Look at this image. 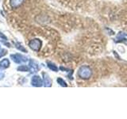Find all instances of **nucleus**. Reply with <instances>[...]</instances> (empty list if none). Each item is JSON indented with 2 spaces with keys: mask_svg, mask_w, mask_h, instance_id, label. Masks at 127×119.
Wrapping results in <instances>:
<instances>
[{
  "mask_svg": "<svg viewBox=\"0 0 127 119\" xmlns=\"http://www.w3.org/2000/svg\"><path fill=\"white\" fill-rule=\"evenodd\" d=\"M10 58L13 60V61L14 63H18V64H21V63H26L28 61V58L26 57L19 53L10 55Z\"/></svg>",
  "mask_w": 127,
  "mask_h": 119,
  "instance_id": "3",
  "label": "nucleus"
},
{
  "mask_svg": "<svg viewBox=\"0 0 127 119\" xmlns=\"http://www.w3.org/2000/svg\"><path fill=\"white\" fill-rule=\"evenodd\" d=\"M4 77H5V74L3 72H0V80H2Z\"/></svg>",
  "mask_w": 127,
  "mask_h": 119,
  "instance_id": "15",
  "label": "nucleus"
},
{
  "mask_svg": "<svg viewBox=\"0 0 127 119\" xmlns=\"http://www.w3.org/2000/svg\"><path fill=\"white\" fill-rule=\"evenodd\" d=\"M0 38H2V39H4V40H6H6H7V37H6V36L5 35H4L2 33V32H0Z\"/></svg>",
  "mask_w": 127,
  "mask_h": 119,
  "instance_id": "14",
  "label": "nucleus"
},
{
  "mask_svg": "<svg viewBox=\"0 0 127 119\" xmlns=\"http://www.w3.org/2000/svg\"><path fill=\"white\" fill-rule=\"evenodd\" d=\"M10 67V61L8 59H3L0 61V70H5Z\"/></svg>",
  "mask_w": 127,
  "mask_h": 119,
  "instance_id": "7",
  "label": "nucleus"
},
{
  "mask_svg": "<svg viewBox=\"0 0 127 119\" xmlns=\"http://www.w3.org/2000/svg\"><path fill=\"white\" fill-rule=\"evenodd\" d=\"M78 75L83 79H88L92 75V70L88 66H81L78 70Z\"/></svg>",
  "mask_w": 127,
  "mask_h": 119,
  "instance_id": "1",
  "label": "nucleus"
},
{
  "mask_svg": "<svg viewBox=\"0 0 127 119\" xmlns=\"http://www.w3.org/2000/svg\"><path fill=\"white\" fill-rule=\"evenodd\" d=\"M47 66L50 70H52L53 71H55V72H57L58 70H59L58 67L56 64H54L53 63L50 62V61H47Z\"/></svg>",
  "mask_w": 127,
  "mask_h": 119,
  "instance_id": "9",
  "label": "nucleus"
},
{
  "mask_svg": "<svg viewBox=\"0 0 127 119\" xmlns=\"http://www.w3.org/2000/svg\"><path fill=\"white\" fill-rule=\"evenodd\" d=\"M41 45H42L41 41L40 39H37V38L31 40V41H30V43H29L30 48L32 50H33L35 52L40 51V49H41Z\"/></svg>",
  "mask_w": 127,
  "mask_h": 119,
  "instance_id": "2",
  "label": "nucleus"
},
{
  "mask_svg": "<svg viewBox=\"0 0 127 119\" xmlns=\"http://www.w3.org/2000/svg\"><path fill=\"white\" fill-rule=\"evenodd\" d=\"M6 53H7V50L6 49L0 48V58H2L5 55H6Z\"/></svg>",
  "mask_w": 127,
  "mask_h": 119,
  "instance_id": "13",
  "label": "nucleus"
},
{
  "mask_svg": "<svg viewBox=\"0 0 127 119\" xmlns=\"http://www.w3.org/2000/svg\"><path fill=\"white\" fill-rule=\"evenodd\" d=\"M25 0H10V6L13 8H18L24 2Z\"/></svg>",
  "mask_w": 127,
  "mask_h": 119,
  "instance_id": "8",
  "label": "nucleus"
},
{
  "mask_svg": "<svg viewBox=\"0 0 127 119\" xmlns=\"http://www.w3.org/2000/svg\"><path fill=\"white\" fill-rule=\"evenodd\" d=\"M43 85L46 87H50L52 86V79L47 73L43 72Z\"/></svg>",
  "mask_w": 127,
  "mask_h": 119,
  "instance_id": "6",
  "label": "nucleus"
},
{
  "mask_svg": "<svg viewBox=\"0 0 127 119\" xmlns=\"http://www.w3.org/2000/svg\"><path fill=\"white\" fill-rule=\"evenodd\" d=\"M31 84L36 87H41L43 86V80L38 75H34L31 79Z\"/></svg>",
  "mask_w": 127,
  "mask_h": 119,
  "instance_id": "4",
  "label": "nucleus"
},
{
  "mask_svg": "<svg viewBox=\"0 0 127 119\" xmlns=\"http://www.w3.org/2000/svg\"><path fill=\"white\" fill-rule=\"evenodd\" d=\"M15 47H16V49H18L19 51H22L23 53H27V50L20 43H15Z\"/></svg>",
  "mask_w": 127,
  "mask_h": 119,
  "instance_id": "10",
  "label": "nucleus"
},
{
  "mask_svg": "<svg viewBox=\"0 0 127 119\" xmlns=\"http://www.w3.org/2000/svg\"><path fill=\"white\" fill-rule=\"evenodd\" d=\"M17 70L19 71H23V72L24 71H30V67L26 66V65H21L18 67Z\"/></svg>",
  "mask_w": 127,
  "mask_h": 119,
  "instance_id": "11",
  "label": "nucleus"
},
{
  "mask_svg": "<svg viewBox=\"0 0 127 119\" xmlns=\"http://www.w3.org/2000/svg\"><path fill=\"white\" fill-rule=\"evenodd\" d=\"M29 67L30 72H37L39 70V65L38 63L33 60H30L29 63Z\"/></svg>",
  "mask_w": 127,
  "mask_h": 119,
  "instance_id": "5",
  "label": "nucleus"
},
{
  "mask_svg": "<svg viewBox=\"0 0 127 119\" xmlns=\"http://www.w3.org/2000/svg\"><path fill=\"white\" fill-rule=\"evenodd\" d=\"M2 43H3L5 45H7V47H9V48H10V47H11V46H10V43L6 42V41H2Z\"/></svg>",
  "mask_w": 127,
  "mask_h": 119,
  "instance_id": "16",
  "label": "nucleus"
},
{
  "mask_svg": "<svg viewBox=\"0 0 127 119\" xmlns=\"http://www.w3.org/2000/svg\"><path fill=\"white\" fill-rule=\"evenodd\" d=\"M0 48H1V45H0Z\"/></svg>",
  "mask_w": 127,
  "mask_h": 119,
  "instance_id": "17",
  "label": "nucleus"
},
{
  "mask_svg": "<svg viewBox=\"0 0 127 119\" xmlns=\"http://www.w3.org/2000/svg\"><path fill=\"white\" fill-rule=\"evenodd\" d=\"M57 83H58L59 84L61 85V87H67V83H66L64 80V79H63L62 78H57Z\"/></svg>",
  "mask_w": 127,
  "mask_h": 119,
  "instance_id": "12",
  "label": "nucleus"
}]
</instances>
